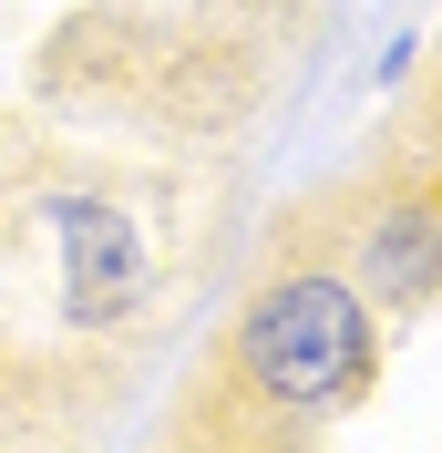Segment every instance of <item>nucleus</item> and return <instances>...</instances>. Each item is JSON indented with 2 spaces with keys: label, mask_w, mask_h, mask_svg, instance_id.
I'll return each instance as SVG.
<instances>
[{
  "label": "nucleus",
  "mask_w": 442,
  "mask_h": 453,
  "mask_svg": "<svg viewBox=\"0 0 442 453\" xmlns=\"http://www.w3.org/2000/svg\"><path fill=\"white\" fill-rule=\"evenodd\" d=\"M11 217L31 226V248L52 257V330L62 340H103L155 299V217L113 175L52 165V175L21 186Z\"/></svg>",
  "instance_id": "2"
},
{
  "label": "nucleus",
  "mask_w": 442,
  "mask_h": 453,
  "mask_svg": "<svg viewBox=\"0 0 442 453\" xmlns=\"http://www.w3.org/2000/svg\"><path fill=\"white\" fill-rule=\"evenodd\" d=\"M350 279L370 288L381 319H422L442 299V175H412L391 186L350 237Z\"/></svg>",
  "instance_id": "3"
},
{
  "label": "nucleus",
  "mask_w": 442,
  "mask_h": 453,
  "mask_svg": "<svg viewBox=\"0 0 442 453\" xmlns=\"http://www.w3.org/2000/svg\"><path fill=\"white\" fill-rule=\"evenodd\" d=\"M381 361H391V330L370 310V288L350 268H268L248 288V310L226 330V371L217 392L237 412H217V433H330L339 412L381 392Z\"/></svg>",
  "instance_id": "1"
}]
</instances>
